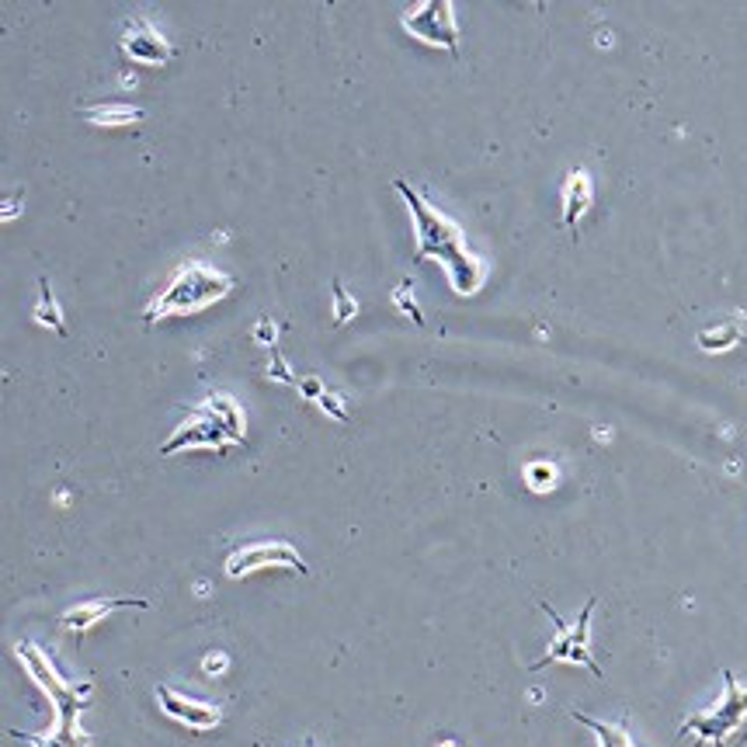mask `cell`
Segmentation results:
<instances>
[{"instance_id":"6da1fadb","label":"cell","mask_w":747,"mask_h":747,"mask_svg":"<svg viewBox=\"0 0 747 747\" xmlns=\"http://www.w3.org/2000/svg\"><path fill=\"white\" fill-rule=\"evenodd\" d=\"M393 188L404 195V202L410 205V216H414V226H417L414 261L438 258L452 278V289H456L459 296H473L483 285V278H487V268H483V261L470 251L463 226L445 216L442 209H435V205L424 199L417 188H410L404 178L393 181Z\"/></svg>"},{"instance_id":"7a4b0ae2","label":"cell","mask_w":747,"mask_h":747,"mask_svg":"<svg viewBox=\"0 0 747 747\" xmlns=\"http://www.w3.org/2000/svg\"><path fill=\"white\" fill-rule=\"evenodd\" d=\"M230 289H233V278L226 272H216V268H205L199 261H192V265L181 268V272L164 285V292L153 299L150 310H146V320L153 324V320L174 317V313H199L205 306L216 303V299L230 296Z\"/></svg>"},{"instance_id":"3957f363","label":"cell","mask_w":747,"mask_h":747,"mask_svg":"<svg viewBox=\"0 0 747 747\" xmlns=\"http://www.w3.org/2000/svg\"><path fill=\"white\" fill-rule=\"evenodd\" d=\"M744 720H747V688L734 678V671H723V699L713 709H706V713L688 716L678 734L681 737L695 734L699 741L723 744L730 734H737L744 727Z\"/></svg>"},{"instance_id":"277c9868","label":"cell","mask_w":747,"mask_h":747,"mask_svg":"<svg viewBox=\"0 0 747 747\" xmlns=\"http://www.w3.org/2000/svg\"><path fill=\"white\" fill-rule=\"evenodd\" d=\"M543 612L549 615V622L556 626V636L549 640L546 647V657L536 664L539 668H546V664H556V661H567V664H584V668H591V675L602 678V668L595 664V657H591V612H595V598H591L588 605L581 609V615H577L574 626H567V622L560 619L549 605L543 602Z\"/></svg>"},{"instance_id":"5b68a950","label":"cell","mask_w":747,"mask_h":747,"mask_svg":"<svg viewBox=\"0 0 747 747\" xmlns=\"http://www.w3.org/2000/svg\"><path fill=\"white\" fill-rule=\"evenodd\" d=\"M400 25H404L414 39L428 42V46H445L452 56H459V28H456L452 0H424V4L410 7Z\"/></svg>"},{"instance_id":"8992f818","label":"cell","mask_w":747,"mask_h":747,"mask_svg":"<svg viewBox=\"0 0 747 747\" xmlns=\"http://www.w3.org/2000/svg\"><path fill=\"white\" fill-rule=\"evenodd\" d=\"M265 567H285V570H299L306 574V563L303 556L296 553L289 543H251L226 560V574L230 577H244L254 574V570H265Z\"/></svg>"},{"instance_id":"52a82bcc","label":"cell","mask_w":747,"mask_h":747,"mask_svg":"<svg viewBox=\"0 0 747 747\" xmlns=\"http://www.w3.org/2000/svg\"><path fill=\"white\" fill-rule=\"evenodd\" d=\"M192 417H195L192 424H181V428L171 435V442L160 445V456H171V452H178V449H192V445H205V449H226V445L233 442L209 407H195Z\"/></svg>"},{"instance_id":"ba28073f","label":"cell","mask_w":747,"mask_h":747,"mask_svg":"<svg viewBox=\"0 0 747 747\" xmlns=\"http://www.w3.org/2000/svg\"><path fill=\"white\" fill-rule=\"evenodd\" d=\"M122 53H126L133 63H139V67H164V63L174 56V49H171V42L150 25V21L136 18L133 25L126 28V35H122Z\"/></svg>"},{"instance_id":"9c48e42d","label":"cell","mask_w":747,"mask_h":747,"mask_svg":"<svg viewBox=\"0 0 747 747\" xmlns=\"http://www.w3.org/2000/svg\"><path fill=\"white\" fill-rule=\"evenodd\" d=\"M77 713H80V699L60 702V713H56V730L49 737L21 734V730H11V734L18 737V741H28L32 747H87V737L77 730Z\"/></svg>"},{"instance_id":"30bf717a","label":"cell","mask_w":747,"mask_h":747,"mask_svg":"<svg viewBox=\"0 0 747 747\" xmlns=\"http://www.w3.org/2000/svg\"><path fill=\"white\" fill-rule=\"evenodd\" d=\"M157 699L167 716H174L178 723H188V727H195V730H209L219 723V709L209 706V702L185 699V695L171 692V688H157Z\"/></svg>"},{"instance_id":"8fae6325","label":"cell","mask_w":747,"mask_h":747,"mask_svg":"<svg viewBox=\"0 0 747 747\" xmlns=\"http://www.w3.org/2000/svg\"><path fill=\"white\" fill-rule=\"evenodd\" d=\"M129 605H136V609H146L143 598H98V602H80L73 605L70 612H63V629L67 633H87V629L94 626V622H101L108 612L115 609H129Z\"/></svg>"},{"instance_id":"7c38bea8","label":"cell","mask_w":747,"mask_h":747,"mask_svg":"<svg viewBox=\"0 0 747 747\" xmlns=\"http://www.w3.org/2000/svg\"><path fill=\"white\" fill-rule=\"evenodd\" d=\"M588 205H591V178L588 171L577 167V171L567 174V185H563V226L574 230L577 219L588 212Z\"/></svg>"},{"instance_id":"4fadbf2b","label":"cell","mask_w":747,"mask_h":747,"mask_svg":"<svg viewBox=\"0 0 747 747\" xmlns=\"http://www.w3.org/2000/svg\"><path fill=\"white\" fill-rule=\"evenodd\" d=\"M205 407L216 414V421L223 424L226 435H230L233 442H244V414H240V407L233 404V397H226V393H212Z\"/></svg>"},{"instance_id":"5bb4252c","label":"cell","mask_w":747,"mask_h":747,"mask_svg":"<svg viewBox=\"0 0 747 747\" xmlns=\"http://www.w3.org/2000/svg\"><path fill=\"white\" fill-rule=\"evenodd\" d=\"M39 306H35V320H39L42 327H53L56 334H67V324H63V310L56 306V296H53V285H49V278L42 275L39 278Z\"/></svg>"},{"instance_id":"9a60e30c","label":"cell","mask_w":747,"mask_h":747,"mask_svg":"<svg viewBox=\"0 0 747 747\" xmlns=\"http://www.w3.org/2000/svg\"><path fill=\"white\" fill-rule=\"evenodd\" d=\"M570 716H574L577 723H584L588 730H595L598 744H602V747H636L633 737H629V730H626V723H598V720H591V716H584V713H570Z\"/></svg>"},{"instance_id":"2e32d148","label":"cell","mask_w":747,"mask_h":747,"mask_svg":"<svg viewBox=\"0 0 747 747\" xmlns=\"http://www.w3.org/2000/svg\"><path fill=\"white\" fill-rule=\"evenodd\" d=\"M91 119L98 122V126H126V122L143 119V112L133 105H105L101 112H94Z\"/></svg>"},{"instance_id":"e0dca14e","label":"cell","mask_w":747,"mask_h":747,"mask_svg":"<svg viewBox=\"0 0 747 747\" xmlns=\"http://www.w3.org/2000/svg\"><path fill=\"white\" fill-rule=\"evenodd\" d=\"M737 338H741V331H737V324L730 327V324H720V327H713V331H702L699 334V344L706 351H723V348H730V344H737Z\"/></svg>"},{"instance_id":"ac0fdd59","label":"cell","mask_w":747,"mask_h":747,"mask_svg":"<svg viewBox=\"0 0 747 747\" xmlns=\"http://www.w3.org/2000/svg\"><path fill=\"white\" fill-rule=\"evenodd\" d=\"M355 313H358V303L348 296V289H344V282L338 278V282H334V324H348Z\"/></svg>"},{"instance_id":"d6986e66","label":"cell","mask_w":747,"mask_h":747,"mask_svg":"<svg viewBox=\"0 0 747 747\" xmlns=\"http://www.w3.org/2000/svg\"><path fill=\"white\" fill-rule=\"evenodd\" d=\"M407 289H410L407 282H404V285H400V289H397V303L404 306V310L410 313V317H414V324H424V317H421V310H417V306H414V299H407Z\"/></svg>"},{"instance_id":"ffe728a7","label":"cell","mask_w":747,"mask_h":747,"mask_svg":"<svg viewBox=\"0 0 747 747\" xmlns=\"http://www.w3.org/2000/svg\"><path fill=\"white\" fill-rule=\"evenodd\" d=\"M317 400H320V407H324V410H331L334 417H344V410H341V404H338V400H341L338 393H320Z\"/></svg>"},{"instance_id":"44dd1931","label":"cell","mask_w":747,"mask_h":747,"mask_svg":"<svg viewBox=\"0 0 747 747\" xmlns=\"http://www.w3.org/2000/svg\"><path fill=\"white\" fill-rule=\"evenodd\" d=\"M744 737H747V734H737V741H734V747H744Z\"/></svg>"}]
</instances>
